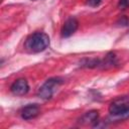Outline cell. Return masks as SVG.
<instances>
[{
  "mask_svg": "<svg viewBox=\"0 0 129 129\" xmlns=\"http://www.w3.org/2000/svg\"><path fill=\"white\" fill-rule=\"evenodd\" d=\"M109 113L114 121H121L129 118V96H120L114 99L109 105Z\"/></svg>",
  "mask_w": 129,
  "mask_h": 129,
  "instance_id": "cell-1",
  "label": "cell"
},
{
  "mask_svg": "<svg viewBox=\"0 0 129 129\" xmlns=\"http://www.w3.org/2000/svg\"><path fill=\"white\" fill-rule=\"evenodd\" d=\"M49 45V37L44 32H34L30 34L24 43V48L30 53L41 52Z\"/></svg>",
  "mask_w": 129,
  "mask_h": 129,
  "instance_id": "cell-2",
  "label": "cell"
},
{
  "mask_svg": "<svg viewBox=\"0 0 129 129\" xmlns=\"http://www.w3.org/2000/svg\"><path fill=\"white\" fill-rule=\"evenodd\" d=\"M63 83L61 78H50L45 81V83L38 89L37 95L39 98L43 100H48L52 97L53 93L55 92L56 88Z\"/></svg>",
  "mask_w": 129,
  "mask_h": 129,
  "instance_id": "cell-3",
  "label": "cell"
},
{
  "mask_svg": "<svg viewBox=\"0 0 129 129\" xmlns=\"http://www.w3.org/2000/svg\"><path fill=\"white\" fill-rule=\"evenodd\" d=\"M79 26V22L75 17H70L69 19H67L61 27L60 30V34L62 37H70L71 35H73L76 30L78 29Z\"/></svg>",
  "mask_w": 129,
  "mask_h": 129,
  "instance_id": "cell-4",
  "label": "cell"
},
{
  "mask_svg": "<svg viewBox=\"0 0 129 129\" xmlns=\"http://www.w3.org/2000/svg\"><path fill=\"white\" fill-rule=\"evenodd\" d=\"M10 91L13 95L23 96L29 91V85L25 79H18L11 85Z\"/></svg>",
  "mask_w": 129,
  "mask_h": 129,
  "instance_id": "cell-5",
  "label": "cell"
},
{
  "mask_svg": "<svg viewBox=\"0 0 129 129\" xmlns=\"http://www.w3.org/2000/svg\"><path fill=\"white\" fill-rule=\"evenodd\" d=\"M39 112H40V108L37 104H29L22 108L20 114H21L22 119L30 120V119H33L36 116H38Z\"/></svg>",
  "mask_w": 129,
  "mask_h": 129,
  "instance_id": "cell-6",
  "label": "cell"
},
{
  "mask_svg": "<svg viewBox=\"0 0 129 129\" xmlns=\"http://www.w3.org/2000/svg\"><path fill=\"white\" fill-rule=\"evenodd\" d=\"M99 117V112L97 110H91L89 112H86L79 120V123L83 125H88V124H93L98 121Z\"/></svg>",
  "mask_w": 129,
  "mask_h": 129,
  "instance_id": "cell-7",
  "label": "cell"
},
{
  "mask_svg": "<svg viewBox=\"0 0 129 129\" xmlns=\"http://www.w3.org/2000/svg\"><path fill=\"white\" fill-rule=\"evenodd\" d=\"M118 7L122 10H125L129 7V0H119L118 2Z\"/></svg>",
  "mask_w": 129,
  "mask_h": 129,
  "instance_id": "cell-8",
  "label": "cell"
},
{
  "mask_svg": "<svg viewBox=\"0 0 129 129\" xmlns=\"http://www.w3.org/2000/svg\"><path fill=\"white\" fill-rule=\"evenodd\" d=\"M101 2H102V0H87L86 4L91 7H97L101 4Z\"/></svg>",
  "mask_w": 129,
  "mask_h": 129,
  "instance_id": "cell-9",
  "label": "cell"
}]
</instances>
